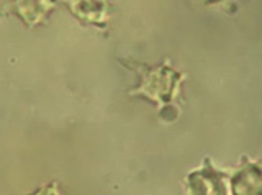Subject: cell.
<instances>
[{
    "label": "cell",
    "mask_w": 262,
    "mask_h": 195,
    "mask_svg": "<svg viewBox=\"0 0 262 195\" xmlns=\"http://www.w3.org/2000/svg\"><path fill=\"white\" fill-rule=\"evenodd\" d=\"M136 66L141 69L139 71L141 82L138 84L136 91L129 92L131 95H144L149 100L158 102L162 107H166L167 103L176 99L180 87V80L185 76L180 74L174 68H170L169 61L158 68H149L138 62Z\"/></svg>",
    "instance_id": "1"
},
{
    "label": "cell",
    "mask_w": 262,
    "mask_h": 195,
    "mask_svg": "<svg viewBox=\"0 0 262 195\" xmlns=\"http://www.w3.org/2000/svg\"><path fill=\"white\" fill-rule=\"evenodd\" d=\"M225 177V172L215 169L208 159H205V166L202 169L188 174L187 189L190 195H226Z\"/></svg>",
    "instance_id": "2"
},
{
    "label": "cell",
    "mask_w": 262,
    "mask_h": 195,
    "mask_svg": "<svg viewBox=\"0 0 262 195\" xmlns=\"http://www.w3.org/2000/svg\"><path fill=\"white\" fill-rule=\"evenodd\" d=\"M244 164L231 177L233 195H262V167L243 159Z\"/></svg>",
    "instance_id": "3"
},
{
    "label": "cell",
    "mask_w": 262,
    "mask_h": 195,
    "mask_svg": "<svg viewBox=\"0 0 262 195\" xmlns=\"http://www.w3.org/2000/svg\"><path fill=\"white\" fill-rule=\"evenodd\" d=\"M77 18L89 23H103L108 17V0H64Z\"/></svg>",
    "instance_id": "4"
},
{
    "label": "cell",
    "mask_w": 262,
    "mask_h": 195,
    "mask_svg": "<svg viewBox=\"0 0 262 195\" xmlns=\"http://www.w3.org/2000/svg\"><path fill=\"white\" fill-rule=\"evenodd\" d=\"M12 12L27 23L35 25L54 9V0H13Z\"/></svg>",
    "instance_id": "5"
},
{
    "label": "cell",
    "mask_w": 262,
    "mask_h": 195,
    "mask_svg": "<svg viewBox=\"0 0 262 195\" xmlns=\"http://www.w3.org/2000/svg\"><path fill=\"white\" fill-rule=\"evenodd\" d=\"M216 2H221V0H205V4H216Z\"/></svg>",
    "instance_id": "6"
}]
</instances>
